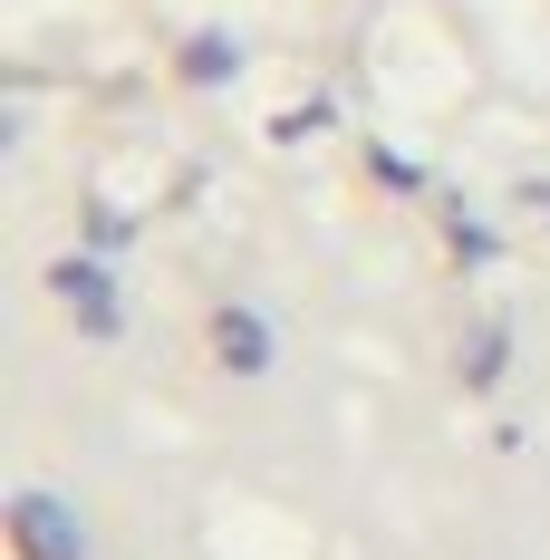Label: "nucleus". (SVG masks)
Returning <instances> with one entry per match:
<instances>
[{"label": "nucleus", "instance_id": "5", "mask_svg": "<svg viewBox=\"0 0 550 560\" xmlns=\"http://www.w3.org/2000/svg\"><path fill=\"white\" fill-rule=\"evenodd\" d=\"M522 213H550V184H522Z\"/></svg>", "mask_w": 550, "mask_h": 560}, {"label": "nucleus", "instance_id": "3", "mask_svg": "<svg viewBox=\"0 0 550 560\" xmlns=\"http://www.w3.org/2000/svg\"><path fill=\"white\" fill-rule=\"evenodd\" d=\"M213 348H222V368L261 377V368H271V329H261V310H222V319H213Z\"/></svg>", "mask_w": 550, "mask_h": 560}, {"label": "nucleus", "instance_id": "4", "mask_svg": "<svg viewBox=\"0 0 550 560\" xmlns=\"http://www.w3.org/2000/svg\"><path fill=\"white\" fill-rule=\"evenodd\" d=\"M194 78H232V39H194Z\"/></svg>", "mask_w": 550, "mask_h": 560}, {"label": "nucleus", "instance_id": "1", "mask_svg": "<svg viewBox=\"0 0 550 560\" xmlns=\"http://www.w3.org/2000/svg\"><path fill=\"white\" fill-rule=\"evenodd\" d=\"M10 541H20V560H87V522H78V503H58V493H10Z\"/></svg>", "mask_w": 550, "mask_h": 560}, {"label": "nucleus", "instance_id": "2", "mask_svg": "<svg viewBox=\"0 0 550 560\" xmlns=\"http://www.w3.org/2000/svg\"><path fill=\"white\" fill-rule=\"evenodd\" d=\"M49 290L78 310V329H87V338H116V329H126V310H116V280L97 271V261H58Z\"/></svg>", "mask_w": 550, "mask_h": 560}]
</instances>
